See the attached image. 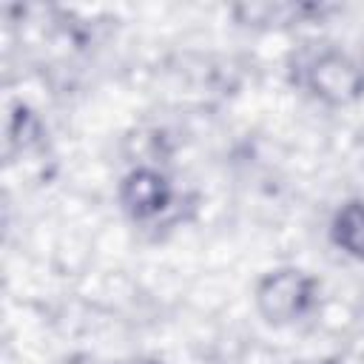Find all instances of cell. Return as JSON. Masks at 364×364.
Listing matches in <instances>:
<instances>
[{"instance_id": "obj_1", "label": "cell", "mask_w": 364, "mask_h": 364, "mask_svg": "<svg viewBox=\"0 0 364 364\" xmlns=\"http://www.w3.org/2000/svg\"><path fill=\"white\" fill-rule=\"evenodd\" d=\"M296 82L316 102L344 108L364 97V63L341 46H313L296 60Z\"/></svg>"}, {"instance_id": "obj_2", "label": "cell", "mask_w": 364, "mask_h": 364, "mask_svg": "<svg viewBox=\"0 0 364 364\" xmlns=\"http://www.w3.org/2000/svg\"><path fill=\"white\" fill-rule=\"evenodd\" d=\"M318 304V279L296 264L264 270L253 284V310L270 327H290Z\"/></svg>"}, {"instance_id": "obj_3", "label": "cell", "mask_w": 364, "mask_h": 364, "mask_svg": "<svg viewBox=\"0 0 364 364\" xmlns=\"http://www.w3.org/2000/svg\"><path fill=\"white\" fill-rule=\"evenodd\" d=\"M176 199L171 176L156 165L131 168L117 185V202L131 222H151L162 216Z\"/></svg>"}, {"instance_id": "obj_4", "label": "cell", "mask_w": 364, "mask_h": 364, "mask_svg": "<svg viewBox=\"0 0 364 364\" xmlns=\"http://www.w3.org/2000/svg\"><path fill=\"white\" fill-rule=\"evenodd\" d=\"M330 242L350 259L364 262V199H347L330 216Z\"/></svg>"}, {"instance_id": "obj_5", "label": "cell", "mask_w": 364, "mask_h": 364, "mask_svg": "<svg viewBox=\"0 0 364 364\" xmlns=\"http://www.w3.org/2000/svg\"><path fill=\"white\" fill-rule=\"evenodd\" d=\"M299 364H338V358H333V355H316V358H304V361H299Z\"/></svg>"}, {"instance_id": "obj_6", "label": "cell", "mask_w": 364, "mask_h": 364, "mask_svg": "<svg viewBox=\"0 0 364 364\" xmlns=\"http://www.w3.org/2000/svg\"><path fill=\"white\" fill-rule=\"evenodd\" d=\"M134 364H136V361H134ZM148 364H154V361H148Z\"/></svg>"}]
</instances>
